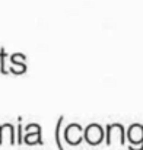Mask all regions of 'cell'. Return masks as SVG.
<instances>
[{"instance_id": "3", "label": "cell", "mask_w": 143, "mask_h": 150, "mask_svg": "<svg viewBox=\"0 0 143 150\" xmlns=\"http://www.w3.org/2000/svg\"><path fill=\"white\" fill-rule=\"evenodd\" d=\"M107 143L111 146L124 143V128L120 124H111L107 127Z\"/></svg>"}, {"instance_id": "2", "label": "cell", "mask_w": 143, "mask_h": 150, "mask_svg": "<svg viewBox=\"0 0 143 150\" xmlns=\"http://www.w3.org/2000/svg\"><path fill=\"white\" fill-rule=\"evenodd\" d=\"M83 137L89 144H99L104 140V130L98 124H91L83 130Z\"/></svg>"}, {"instance_id": "7", "label": "cell", "mask_w": 143, "mask_h": 150, "mask_svg": "<svg viewBox=\"0 0 143 150\" xmlns=\"http://www.w3.org/2000/svg\"><path fill=\"white\" fill-rule=\"evenodd\" d=\"M9 71L13 73V74H22V73L26 71V64L25 63H12Z\"/></svg>"}, {"instance_id": "6", "label": "cell", "mask_w": 143, "mask_h": 150, "mask_svg": "<svg viewBox=\"0 0 143 150\" xmlns=\"http://www.w3.org/2000/svg\"><path fill=\"white\" fill-rule=\"evenodd\" d=\"M13 142H15L13 125L10 124L0 125V144H13Z\"/></svg>"}, {"instance_id": "5", "label": "cell", "mask_w": 143, "mask_h": 150, "mask_svg": "<svg viewBox=\"0 0 143 150\" xmlns=\"http://www.w3.org/2000/svg\"><path fill=\"white\" fill-rule=\"evenodd\" d=\"M23 140L28 143V144H35V143H43L41 142V127L38 124H29L26 127V133H25V137Z\"/></svg>"}, {"instance_id": "10", "label": "cell", "mask_w": 143, "mask_h": 150, "mask_svg": "<svg viewBox=\"0 0 143 150\" xmlns=\"http://www.w3.org/2000/svg\"><path fill=\"white\" fill-rule=\"evenodd\" d=\"M26 57L22 52H16L13 55H10V63H25Z\"/></svg>"}, {"instance_id": "8", "label": "cell", "mask_w": 143, "mask_h": 150, "mask_svg": "<svg viewBox=\"0 0 143 150\" xmlns=\"http://www.w3.org/2000/svg\"><path fill=\"white\" fill-rule=\"evenodd\" d=\"M61 122H63V117L58 118L57 125H55V142H57V146H58L60 150H61V142H60V127H61Z\"/></svg>"}, {"instance_id": "9", "label": "cell", "mask_w": 143, "mask_h": 150, "mask_svg": "<svg viewBox=\"0 0 143 150\" xmlns=\"http://www.w3.org/2000/svg\"><path fill=\"white\" fill-rule=\"evenodd\" d=\"M6 51L3 50H0V73H9L7 70H6Z\"/></svg>"}, {"instance_id": "1", "label": "cell", "mask_w": 143, "mask_h": 150, "mask_svg": "<svg viewBox=\"0 0 143 150\" xmlns=\"http://www.w3.org/2000/svg\"><path fill=\"white\" fill-rule=\"evenodd\" d=\"M127 139L130 142V150H142L143 149V125L133 124L127 131Z\"/></svg>"}, {"instance_id": "11", "label": "cell", "mask_w": 143, "mask_h": 150, "mask_svg": "<svg viewBox=\"0 0 143 150\" xmlns=\"http://www.w3.org/2000/svg\"><path fill=\"white\" fill-rule=\"evenodd\" d=\"M18 143H22V125H18Z\"/></svg>"}, {"instance_id": "4", "label": "cell", "mask_w": 143, "mask_h": 150, "mask_svg": "<svg viewBox=\"0 0 143 150\" xmlns=\"http://www.w3.org/2000/svg\"><path fill=\"white\" fill-rule=\"evenodd\" d=\"M64 137H66L67 143H70V144H79L82 142V139H83V128L79 124H70L66 128Z\"/></svg>"}]
</instances>
